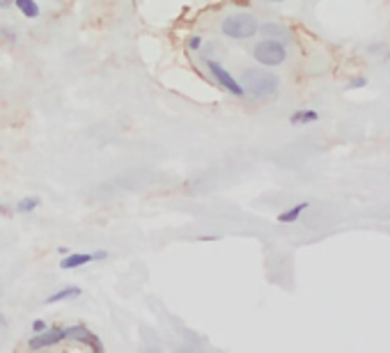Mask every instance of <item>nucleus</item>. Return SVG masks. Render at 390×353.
<instances>
[{"mask_svg":"<svg viewBox=\"0 0 390 353\" xmlns=\"http://www.w3.org/2000/svg\"><path fill=\"white\" fill-rule=\"evenodd\" d=\"M241 87L250 97L255 99H266V97H273L280 87V78L276 73L266 71V69H259V67H250L241 73Z\"/></svg>","mask_w":390,"mask_h":353,"instance_id":"1","label":"nucleus"},{"mask_svg":"<svg viewBox=\"0 0 390 353\" xmlns=\"http://www.w3.org/2000/svg\"><path fill=\"white\" fill-rule=\"evenodd\" d=\"M221 30L223 35L230 39H250L252 35H257L259 23L252 14H241V12H239V14H230L223 19Z\"/></svg>","mask_w":390,"mask_h":353,"instance_id":"2","label":"nucleus"},{"mask_svg":"<svg viewBox=\"0 0 390 353\" xmlns=\"http://www.w3.org/2000/svg\"><path fill=\"white\" fill-rule=\"evenodd\" d=\"M252 56H255V60L262 67H278L287 60V49L280 39L266 37L252 49Z\"/></svg>","mask_w":390,"mask_h":353,"instance_id":"3","label":"nucleus"},{"mask_svg":"<svg viewBox=\"0 0 390 353\" xmlns=\"http://www.w3.org/2000/svg\"><path fill=\"white\" fill-rule=\"evenodd\" d=\"M207 69L211 71V76L216 78V83L223 87V90H228L230 94H235V97H243L246 90L241 87V83L232 76V73L225 69L223 65H218L216 60H207Z\"/></svg>","mask_w":390,"mask_h":353,"instance_id":"4","label":"nucleus"},{"mask_svg":"<svg viewBox=\"0 0 390 353\" xmlns=\"http://www.w3.org/2000/svg\"><path fill=\"white\" fill-rule=\"evenodd\" d=\"M65 339L85 344V346H90L92 351L104 353V344H101V339L94 335L90 328H85V326H69V328H65Z\"/></svg>","mask_w":390,"mask_h":353,"instance_id":"5","label":"nucleus"},{"mask_svg":"<svg viewBox=\"0 0 390 353\" xmlns=\"http://www.w3.org/2000/svg\"><path fill=\"white\" fill-rule=\"evenodd\" d=\"M60 342H65V328H44L42 332H35V335L30 337L28 346L32 351L37 349H49V346H56Z\"/></svg>","mask_w":390,"mask_h":353,"instance_id":"6","label":"nucleus"},{"mask_svg":"<svg viewBox=\"0 0 390 353\" xmlns=\"http://www.w3.org/2000/svg\"><path fill=\"white\" fill-rule=\"evenodd\" d=\"M92 262V255L87 253H74V255H67L63 262H60V269L63 271H74V269H80L85 264Z\"/></svg>","mask_w":390,"mask_h":353,"instance_id":"7","label":"nucleus"},{"mask_svg":"<svg viewBox=\"0 0 390 353\" xmlns=\"http://www.w3.org/2000/svg\"><path fill=\"white\" fill-rule=\"evenodd\" d=\"M307 207H310V205H307V202H299V205H294V207L287 209V212L280 214V216H278V220H280V223H285V225H292V223H296V220L301 218V214H303Z\"/></svg>","mask_w":390,"mask_h":353,"instance_id":"8","label":"nucleus"},{"mask_svg":"<svg viewBox=\"0 0 390 353\" xmlns=\"http://www.w3.org/2000/svg\"><path fill=\"white\" fill-rule=\"evenodd\" d=\"M80 294H83V291H80V287H65V289L56 291V294H51L44 303L46 305H53V303H60V301H69V298H76Z\"/></svg>","mask_w":390,"mask_h":353,"instance_id":"9","label":"nucleus"},{"mask_svg":"<svg viewBox=\"0 0 390 353\" xmlns=\"http://www.w3.org/2000/svg\"><path fill=\"white\" fill-rule=\"evenodd\" d=\"M14 5L25 19H37L39 14H42V10H39V5L35 3V0H14Z\"/></svg>","mask_w":390,"mask_h":353,"instance_id":"10","label":"nucleus"},{"mask_svg":"<svg viewBox=\"0 0 390 353\" xmlns=\"http://www.w3.org/2000/svg\"><path fill=\"white\" fill-rule=\"evenodd\" d=\"M319 119V113L317 111H296L290 117L292 124H312V122Z\"/></svg>","mask_w":390,"mask_h":353,"instance_id":"11","label":"nucleus"},{"mask_svg":"<svg viewBox=\"0 0 390 353\" xmlns=\"http://www.w3.org/2000/svg\"><path fill=\"white\" fill-rule=\"evenodd\" d=\"M42 205V200L37 198V195H28V198H23V200H19V205H17V212L19 214H32L35 209Z\"/></svg>","mask_w":390,"mask_h":353,"instance_id":"12","label":"nucleus"},{"mask_svg":"<svg viewBox=\"0 0 390 353\" xmlns=\"http://www.w3.org/2000/svg\"><path fill=\"white\" fill-rule=\"evenodd\" d=\"M262 30L266 32V35H280V37H287V30H285V28H280V25H276V23H264V25H262Z\"/></svg>","mask_w":390,"mask_h":353,"instance_id":"13","label":"nucleus"},{"mask_svg":"<svg viewBox=\"0 0 390 353\" xmlns=\"http://www.w3.org/2000/svg\"><path fill=\"white\" fill-rule=\"evenodd\" d=\"M3 42H8V44L17 42V32L10 30V28H0V44Z\"/></svg>","mask_w":390,"mask_h":353,"instance_id":"14","label":"nucleus"},{"mask_svg":"<svg viewBox=\"0 0 390 353\" xmlns=\"http://www.w3.org/2000/svg\"><path fill=\"white\" fill-rule=\"evenodd\" d=\"M367 85V78L365 76H358V78H354L351 83H349V87H351V90H356V87H365Z\"/></svg>","mask_w":390,"mask_h":353,"instance_id":"15","label":"nucleus"},{"mask_svg":"<svg viewBox=\"0 0 390 353\" xmlns=\"http://www.w3.org/2000/svg\"><path fill=\"white\" fill-rule=\"evenodd\" d=\"M200 46H202V39H200V37H191V39H188V49H191V51H197Z\"/></svg>","mask_w":390,"mask_h":353,"instance_id":"16","label":"nucleus"},{"mask_svg":"<svg viewBox=\"0 0 390 353\" xmlns=\"http://www.w3.org/2000/svg\"><path fill=\"white\" fill-rule=\"evenodd\" d=\"M46 328V321H42V319H37V321H32V332H42Z\"/></svg>","mask_w":390,"mask_h":353,"instance_id":"17","label":"nucleus"},{"mask_svg":"<svg viewBox=\"0 0 390 353\" xmlns=\"http://www.w3.org/2000/svg\"><path fill=\"white\" fill-rule=\"evenodd\" d=\"M101 260H108V253H106V250H97V253L92 255V262H101Z\"/></svg>","mask_w":390,"mask_h":353,"instance_id":"18","label":"nucleus"},{"mask_svg":"<svg viewBox=\"0 0 390 353\" xmlns=\"http://www.w3.org/2000/svg\"><path fill=\"white\" fill-rule=\"evenodd\" d=\"M14 5V0H0V10H8Z\"/></svg>","mask_w":390,"mask_h":353,"instance_id":"19","label":"nucleus"},{"mask_svg":"<svg viewBox=\"0 0 390 353\" xmlns=\"http://www.w3.org/2000/svg\"><path fill=\"white\" fill-rule=\"evenodd\" d=\"M8 326V319H5V315H0V328H5Z\"/></svg>","mask_w":390,"mask_h":353,"instance_id":"20","label":"nucleus"},{"mask_svg":"<svg viewBox=\"0 0 390 353\" xmlns=\"http://www.w3.org/2000/svg\"><path fill=\"white\" fill-rule=\"evenodd\" d=\"M269 3H283V0H269Z\"/></svg>","mask_w":390,"mask_h":353,"instance_id":"21","label":"nucleus"},{"mask_svg":"<svg viewBox=\"0 0 390 353\" xmlns=\"http://www.w3.org/2000/svg\"><path fill=\"white\" fill-rule=\"evenodd\" d=\"M53 3H63V0H53Z\"/></svg>","mask_w":390,"mask_h":353,"instance_id":"22","label":"nucleus"}]
</instances>
